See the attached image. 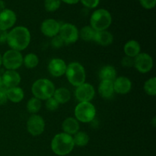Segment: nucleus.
Here are the masks:
<instances>
[{
    "label": "nucleus",
    "mask_w": 156,
    "mask_h": 156,
    "mask_svg": "<svg viewBox=\"0 0 156 156\" xmlns=\"http://www.w3.org/2000/svg\"><path fill=\"white\" fill-rule=\"evenodd\" d=\"M114 92L120 94H126L132 89V82L126 76L117 77L113 82Z\"/></svg>",
    "instance_id": "16"
},
{
    "label": "nucleus",
    "mask_w": 156,
    "mask_h": 156,
    "mask_svg": "<svg viewBox=\"0 0 156 156\" xmlns=\"http://www.w3.org/2000/svg\"><path fill=\"white\" fill-rule=\"evenodd\" d=\"M56 88L53 82L47 79H39L35 81L31 86L34 97L41 101H46L53 97Z\"/></svg>",
    "instance_id": "3"
},
{
    "label": "nucleus",
    "mask_w": 156,
    "mask_h": 156,
    "mask_svg": "<svg viewBox=\"0 0 156 156\" xmlns=\"http://www.w3.org/2000/svg\"><path fill=\"white\" fill-rule=\"evenodd\" d=\"M95 95V89L91 84H82L76 87L75 91V97L79 102H91Z\"/></svg>",
    "instance_id": "11"
},
{
    "label": "nucleus",
    "mask_w": 156,
    "mask_h": 156,
    "mask_svg": "<svg viewBox=\"0 0 156 156\" xmlns=\"http://www.w3.org/2000/svg\"><path fill=\"white\" fill-rule=\"evenodd\" d=\"M23 64L27 69H34L39 64V57L34 53H30L23 57Z\"/></svg>",
    "instance_id": "27"
},
{
    "label": "nucleus",
    "mask_w": 156,
    "mask_h": 156,
    "mask_svg": "<svg viewBox=\"0 0 156 156\" xmlns=\"http://www.w3.org/2000/svg\"><path fill=\"white\" fill-rule=\"evenodd\" d=\"M74 115L79 122L90 123L95 118L96 108L91 102H79L75 108Z\"/></svg>",
    "instance_id": "6"
},
{
    "label": "nucleus",
    "mask_w": 156,
    "mask_h": 156,
    "mask_svg": "<svg viewBox=\"0 0 156 156\" xmlns=\"http://www.w3.org/2000/svg\"><path fill=\"white\" fill-rule=\"evenodd\" d=\"M5 9V3L3 0H0V12Z\"/></svg>",
    "instance_id": "38"
},
{
    "label": "nucleus",
    "mask_w": 156,
    "mask_h": 156,
    "mask_svg": "<svg viewBox=\"0 0 156 156\" xmlns=\"http://www.w3.org/2000/svg\"><path fill=\"white\" fill-rule=\"evenodd\" d=\"M67 65L60 58H53L48 63V71L53 77H61L66 71Z\"/></svg>",
    "instance_id": "14"
},
{
    "label": "nucleus",
    "mask_w": 156,
    "mask_h": 156,
    "mask_svg": "<svg viewBox=\"0 0 156 156\" xmlns=\"http://www.w3.org/2000/svg\"><path fill=\"white\" fill-rule=\"evenodd\" d=\"M50 147L55 155L59 156L69 155L75 147L73 136L63 132L57 133L52 139Z\"/></svg>",
    "instance_id": "2"
},
{
    "label": "nucleus",
    "mask_w": 156,
    "mask_h": 156,
    "mask_svg": "<svg viewBox=\"0 0 156 156\" xmlns=\"http://www.w3.org/2000/svg\"><path fill=\"white\" fill-rule=\"evenodd\" d=\"M59 35L66 44H75L79 38V30L77 27L71 23L61 24Z\"/></svg>",
    "instance_id": "8"
},
{
    "label": "nucleus",
    "mask_w": 156,
    "mask_h": 156,
    "mask_svg": "<svg viewBox=\"0 0 156 156\" xmlns=\"http://www.w3.org/2000/svg\"><path fill=\"white\" fill-rule=\"evenodd\" d=\"M79 2L88 9H95L100 3V0H80Z\"/></svg>",
    "instance_id": "32"
},
{
    "label": "nucleus",
    "mask_w": 156,
    "mask_h": 156,
    "mask_svg": "<svg viewBox=\"0 0 156 156\" xmlns=\"http://www.w3.org/2000/svg\"><path fill=\"white\" fill-rule=\"evenodd\" d=\"M17 21L16 14L11 9H5L0 12V29L8 30L15 25Z\"/></svg>",
    "instance_id": "13"
},
{
    "label": "nucleus",
    "mask_w": 156,
    "mask_h": 156,
    "mask_svg": "<svg viewBox=\"0 0 156 156\" xmlns=\"http://www.w3.org/2000/svg\"><path fill=\"white\" fill-rule=\"evenodd\" d=\"M96 30L93 29L90 25L85 26L80 30H79V37L86 42L94 41Z\"/></svg>",
    "instance_id": "25"
},
{
    "label": "nucleus",
    "mask_w": 156,
    "mask_h": 156,
    "mask_svg": "<svg viewBox=\"0 0 156 156\" xmlns=\"http://www.w3.org/2000/svg\"><path fill=\"white\" fill-rule=\"evenodd\" d=\"M61 0H45L44 1V9L47 12H53L59 9L61 5Z\"/></svg>",
    "instance_id": "29"
},
{
    "label": "nucleus",
    "mask_w": 156,
    "mask_h": 156,
    "mask_svg": "<svg viewBox=\"0 0 156 156\" xmlns=\"http://www.w3.org/2000/svg\"><path fill=\"white\" fill-rule=\"evenodd\" d=\"M3 85H2V76H0V87H2Z\"/></svg>",
    "instance_id": "40"
},
{
    "label": "nucleus",
    "mask_w": 156,
    "mask_h": 156,
    "mask_svg": "<svg viewBox=\"0 0 156 156\" xmlns=\"http://www.w3.org/2000/svg\"><path fill=\"white\" fill-rule=\"evenodd\" d=\"M65 75L69 82L75 87L79 86L85 82V69L83 66L79 62H73L67 65Z\"/></svg>",
    "instance_id": "5"
},
{
    "label": "nucleus",
    "mask_w": 156,
    "mask_h": 156,
    "mask_svg": "<svg viewBox=\"0 0 156 156\" xmlns=\"http://www.w3.org/2000/svg\"><path fill=\"white\" fill-rule=\"evenodd\" d=\"M123 52L126 56L135 58L137 55L141 53V47L140 43L135 40L128 41L123 47Z\"/></svg>",
    "instance_id": "19"
},
{
    "label": "nucleus",
    "mask_w": 156,
    "mask_h": 156,
    "mask_svg": "<svg viewBox=\"0 0 156 156\" xmlns=\"http://www.w3.org/2000/svg\"><path fill=\"white\" fill-rule=\"evenodd\" d=\"M80 0H61V2H65L66 4L68 5H76L77 4Z\"/></svg>",
    "instance_id": "37"
},
{
    "label": "nucleus",
    "mask_w": 156,
    "mask_h": 156,
    "mask_svg": "<svg viewBox=\"0 0 156 156\" xmlns=\"http://www.w3.org/2000/svg\"><path fill=\"white\" fill-rule=\"evenodd\" d=\"M121 64L123 67H125V68H130V67H133L134 64L133 58L125 56L122 59Z\"/></svg>",
    "instance_id": "35"
},
{
    "label": "nucleus",
    "mask_w": 156,
    "mask_h": 156,
    "mask_svg": "<svg viewBox=\"0 0 156 156\" xmlns=\"http://www.w3.org/2000/svg\"><path fill=\"white\" fill-rule=\"evenodd\" d=\"M61 24L56 20L48 18L44 20L41 25V31L47 37H53L59 34Z\"/></svg>",
    "instance_id": "12"
},
{
    "label": "nucleus",
    "mask_w": 156,
    "mask_h": 156,
    "mask_svg": "<svg viewBox=\"0 0 156 156\" xmlns=\"http://www.w3.org/2000/svg\"><path fill=\"white\" fill-rule=\"evenodd\" d=\"M133 66L140 73H147L152 70L153 67V59L146 53H140L133 59Z\"/></svg>",
    "instance_id": "10"
},
{
    "label": "nucleus",
    "mask_w": 156,
    "mask_h": 156,
    "mask_svg": "<svg viewBox=\"0 0 156 156\" xmlns=\"http://www.w3.org/2000/svg\"><path fill=\"white\" fill-rule=\"evenodd\" d=\"M53 97L59 105H64L69 101L71 99V93L68 88L61 87V88L55 89Z\"/></svg>",
    "instance_id": "22"
},
{
    "label": "nucleus",
    "mask_w": 156,
    "mask_h": 156,
    "mask_svg": "<svg viewBox=\"0 0 156 156\" xmlns=\"http://www.w3.org/2000/svg\"><path fill=\"white\" fill-rule=\"evenodd\" d=\"M101 81H112L117 78V70L113 66L107 65L102 67L98 73Z\"/></svg>",
    "instance_id": "21"
},
{
    "label": "nucleus",
    "mask_w": 156,
    "mask_h": 156,
    "mask_svg": "<svg viewBox=\"0 0 156 156\" xmlns=\"http://www.w3.org/2000/svg\"><path fill=\"white\" fill-rule=\"evenodd\" d=\"M8 30H4L0 29V44H4L7 41Z\"/></svg>",
    "instance_id": "36"
},
{
    "label": "nucleus",
    "mask_w": 156,
    "mask_h": 156,
    "mask_svg": "<svg viewBox=\"0 0 156 156\" xmlns=\"http://www.w3.org/2000/svg\"><path fill=\"white\" fill-rule=\"evenodd\" d=\"M73 142H74L75 146L78 147H84L86 146L89 143V136L83 131H79L75 135H73Z\"/></svg>",
    "instance_id": "24"
},
{
    "label": "nucleus",
    "mask_w": 156,
    "mask_h": 156,
    "mask_svg": "<svg viewBox=\"0 0 156 156\" xmlns=\"http://www.w3.org/2000/svg\"><path fill=\"white\" fill-rule=\"evenodd\" d=\"M41 107H42L41 101L35 97L29 99L28 101L27 102V105H26L27 111L32 114H37V113L41 111Z\"/></svg>",
    "instance_id": "26"
},
{
    "label": "nucleus",
    "mask_w": 156,
    "mask_h": 156,
    "mask_svg": "<svg viewBox=\"0 0 156 156\" xmlns=\"http://www.w3.org/2000/svg\"><path fill=\"white\" fill-rule=\"evenodd\" d=\"M31 39L30 32L26 27L17 26L8 32L6 43L12 50L22 51L29 46Z\"/></svg>",
    "instance_id": "1"
},
{
    "label": "nucleus",
    "mask_w": 156,
    "mask_h": 156,
    "mask_svg": "<svg viewBox=\"0 0 156 156\" xmlns=\"http://www.w3.org/2000/svg\"><path fill=\"white\" fill-rule=\"evenodd\" d=\"M140 4L144 9H152L155 8L156 0H140Z\"/></svg>",
    "instance_id": "33"
},
{
    "label": "nucleus",
    "mask_w": 156,
    "mask_h": 156,
    "mask_svg": "<svg viewBox=\"0 0 156 156\" xmlns=\"http://www.w3.org/2000/svg\"><path fill=\"white\" fill-rule=\"evenodd\" d=\"M99 94L103 98L109 99L114 95V89L112 81H101L98 88Z\"/></svg>",
    "instance_id": "20"
},
{
    "label": "nucleus",
    "mask_w": 156,
    "mask_h": 156,
    "mask_svg": "<svg viewBox=\"0 0 156 156\" xmlns=\"http://www.w3.org/2000/svg\"><path fill=\"white\" fill-rule=\"evenodd\" d=\"M2 65V56L0 53V67H1Z\"/></svg>",
    "instance_id": "39"
},
{
    "label": "nucleus",
    "mask_w": 156,
    "mask_h": 156,
    "mask_svg": "<svg viewBox=\"0 0 156 156\" xmlns=\"http://www.w3.org/2000/svg\"><path fill=\"white\" fill-rule=\"evenodd\" d=\"M144 91L148 95L155 96L156 94V78L152 77L146 81L144 83Z\"/></svg>",
    "instance_id": "28"
},
{
    "label": "nucleus",
    "mask_w": 156,
    "mask_h": 156,
    "mask_svg": "<svg viewBox=\"0 0 156 156\" xmlns=\"http://www.w3.org/2000/svg\"><path fill=\"white\" fill-rule=\"evenodd\" d=\"M59 106V104L55 100V98L53 97L50 98L47 100H46L45 103V107L47 108V110H48L49 111H55L58 109Z\"/></svg>",
    "instance_id": "30"
},
{
    "label": "nucleus",
    "mask_w": 156,
    "mask_h": 156,
    "mask_svg": "<svg viewBox=\"0 0 156 156\" xmlns=\"http://www.w3.org/2000/svg\"><path fill=\"white\" fill-rule=\"evenodd\" d=\"M64 42L61 37L59 34L56 35L53 37H52L51 40V46L55 49H59L64 45Z\"/></svg>",
    "instance_id": "31"
},
{
    "label": "nucleus",
    "mask_w": 156,
    "mask_h": 156,
    "mask_svg": "<svg viewBox=\"0 0 156 156\" xmlns=\"http://www.w3.org/2000/svg\"><path fill=\"white\" fill-rule=\"evenodd\" d=\"M2 80L5 88H11L19 85L21 77L16 70H6L2 76Z\"/></svg>",
    "instance_id": "15"
},
{
    "label": "nucleus",
    "mask_w": 156,
    "mask_h": 156,
    "mask_svg": "<svg viewBox=\"0 0 156 156\" xmlns=\"http://www.w3.org/2000/svg\"><path fill=\"white\" fill-rule=\"evenodd\" d=\"M79 122L75 117H67L62 123V129L63 133L73 136L79 131Z\"/></svg>",
    "instance_id": "17"
},
{
    "label": "nucleus",
    "mask_w": 156,
    "mask_h": 156,
    "mask_svg": "<svg viewBox=\"0 0 156 156\" xmlns=\"http://www.w3.org/2000/svg\"><path fill=\"white\" fill-rule=\"evenodd\" d=\"M6 90L7 88H5L4 86L0 87V105H4L7 103L8 97Z\"/></svg>",
    "instance_id": "34"
},
{
    "label": "nucleus",
    "mask_w": 156,
    "mask_h": 156,
    "mask_svg": "<svg viewBox=\"0 0 156 156\" xmlns=\"http://www.w3.org/2000/svg\"><path fill=\"white\" fill-rule=\"evenodd\" d=\"M112 23V16L107 9H98L94 11L90 18V26L96 31L105 30Z\"/></svg>",
    "instance_id": "4"
},
{
    "label": "nucleus",
    "mask_w": 156,
    "mask_h": 156,
    "mask_svg": "<svg viewBox=\"0 0 156 156\" xmlns=\"http://www.w3.org/2000/svg\"><path fill=\"white\" fill-rule=\"evenodd\" d=\"M8 101L13 102V103H19L24 99V92L23 89L20 87H14V88H7Z\"/></svg>",
    "instance_id": "23"
},
{
    "label": "nucleus",
    "mask_w": 156,
    "mask_h": 156,
    "mask_svg": "<svg viewBox=\"0 0 156 156\" xmlns=\"http://www.w3.org/2000/svg\"><path fill=\"white\" fill-rule=\"evenodd\" d=\"M27 130L33 136L41 135L45 130V120L38 114H32L27 120Z\"/></svg>",
    "instance_id": "9"
},
{
    "label": "nucleus",
    "mask_w": 156,
    "mask_h": 156,
    "mask_svg": "<svg viewBox=\"0 0 156 156\" xmlns=\"http://www.w3.org/2000/svg\"><path fill=\"white\" fill-rule=\"evenodd\" d=\"M2 65L7 70H17L23 65V56L17 50H7L2 55Z\"/></svg>",
    "instance_id": "7"
},
{
    "label": "nucleus",
    "mask_w": 156,
    "mask_h": 156,
    "mask_svg": "<svg viewBox=\"0 0 156 156\" xmlns=\"http://www.w3.org/2000/svg\"><path fill=\"white\" fill-rule=\"evenodd\" d=\"M93 41L99 45L106 47V46H109L112 44L114 41V36L111 32L108 31L107 30L96 31Z\"/></svg>",
    "instance_id": "18"
}]
</instances>
